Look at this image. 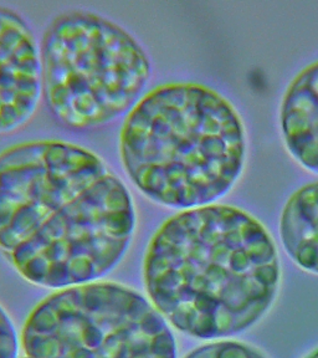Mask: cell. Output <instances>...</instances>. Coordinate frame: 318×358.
Here are the masks:
<instances>
[{
    "mask_svg": "<svg viewBox=\"0 0 318 358\" xmlns=\"http://www.w3.org/2000/svg\"><path fill=\"white\" fill-rule=\"evenodd\" d=\"M305 358H318V348H316L315 351H312V352L310 353V355Z\"/></svg>",
    "mask_w": 318,
    "mask_h": 358,
    "instance_id": "11",
    "label": "cell"
},
{
    "mask_svg": "<svg viewBox=\"0 0 318 358\" xmlns=\"http://www.w3.org/2000/svg\"><path fill=\"white\" fill-rule=\"evenodd\" d=\"M19 342L9 316L0 306V358H17Z\"/></svg>",
    "mask_w": 318,
    "mask_h": 358,
    "instance_id": "10",
    "label": "cell"
},
{
    "mask_svg": "<svg viewBox=\"0 0 318 358\" xmlns=\"http://www.w3.org/2000/svg\"><path fill=\"white\" fill-rule=\"evenodd\" d=\"M40 54L46 102L68 129H97L131 111L151 78L140 43L89 11L55 17Z\"/></svg>",
    "mask_w": 318,
    "mask_h": 358,
    "instance_id": "4",
    "label": "cell"
},
{
    "mask_svg": "<svg viewBox=\"0 0 318 358\" xmlns=\"http://www.w3.org/2000/svg\"><path fill=\"white\" fill-rule=\"evenodd\" d=\"M280 120L291 157L318 176V62L292 80L282 99Z\"/></svg>",
    "mask_w": 318,
    "mask_h": 358,
    "instance_id": "7",
    "label": "cell"
},
{
    "mask_svg": "<svg viewBox=\"0 0 318 358\" xmlns=\"http://www.w3.org/2000/svg\"><path fill=\"white\" fill-rule=\"evenodd\" d=\"M120 153L126 173L148 199L183 210L207 207L243 174L245 129L217 91L189 83L162 85L129 112Z\"/></svg>",
    "mask_w": 318,
    "mask_h": 358,
    "instance_id": "3",
    "label": "cell"
},
{
    "mask_svg": "<svg viewBox=\"0 0 318 358\" xmlns=\"http://www.w3.org/2000/svg\"><path fill=\"white\" fill-rule=\"evenodd\" d=\"M281 280L273 236L259 219L231 206L188 209L168 219L145 259L154 308L187 335H238L263 319Z\"/></svg>",
    "mask_w": 318,
    "mask_h": 358,
    "instance_id": "2",
    "label": "cell"
},
{
    "mask_svg": "<svg viewBox=\"0 0 318 358\" xmlns=\"http://www.w3.org/2000/svg\"><path fill=\"white\" fill-rule=\"evenodd\" d=\"M28 358H177L167 321L113 282L66 287L40 302L22 334Z\"/></svg>",
    "mask_w": 318,
    "mask_h": 358,
    "instance_id": "5",
    "label": "cell"
},
{
    "mask_svg": "<svg viewBox=\"0 0 318 358\" xmlns=\"http://www.w3.org/2000/svg\"><path fill=\"white\" fill-rule=\"evenodd\" d=\"M185 358H266L255 347L239 341L208 343L190 352Z\"/></svg>",
    "mask_w": 318,
    "mask_h": 358,
    "instance_id": "9",
    "label": "cell"
},
{
    "mask_svg": "<svg viewBox=\"0 0 318 358\" xmlns=\"http://www.w3.org/2000/svg\"><path fill=\"white\" fill-rule=\"evenodd\" d=\"M44 92L41 54L28 24L0 6V134L22 129Z\"/></svg>",
    "mask_w": 318,
    "mask_h": 358,
    "instance_id": "6",
    "label": "cell"
},
{
    "mask_svg": "<svg viewBox=\"0 0 318 358\" xmlns=\"http://www.w3.org/2000/svg\"><path fill=\"white\" fill-rule=\"evenodd\" d=\"M134 228L131 192L94 152L49 140L0 153V249L35 285L66 289L106 276Z\"/></svg>",
    "mask_w": 318,
    "mask_h": 358,
    "instance_id": "1",
    "label": "cell"
},
{
    "mask_svg": "<svg viewBox=\"0 0 318 358\" xmlns=\"http://www.w3.org/2000/svg\"><path fill=\"white\" fill-rule=\"evenodd\" d=\"M280 238L297 266L318 275V182L303 185L286 201Z\"/></svg>",
    "mask_w": 318,
    "mask_h": 358,
    "instance_id": "8",
    "label": "cell"
}]
</instances>
